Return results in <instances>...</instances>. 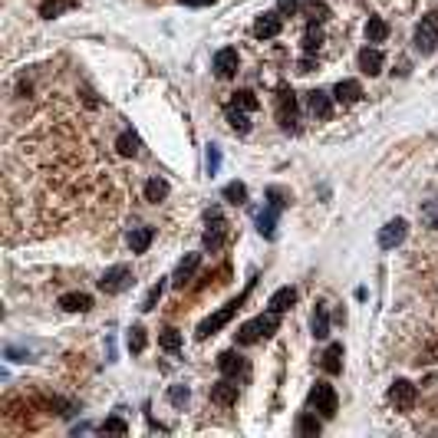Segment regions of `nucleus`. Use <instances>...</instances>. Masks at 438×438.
<instances>
[{"label":"nucleus","mask_w":438,"mask_h":438,"mask_svg":"<svg viewBox=\"0 0 438 438\" xmlns=\"http://www.w3.org/2000/svg\"><path fill=\"white\" fill-rule=\"evenodd\" d=\"M277 330H280V313L267 310V313H260V317H254V320H247L244 326L234 333V340L241 343V346H251V343L270 340Z\"/></svg>","instance_id":"nucleus-1"},{"label":"nucleus","mask_w":438,"mask_h":438,"mask_svg":"<svg viewBox=\"0 0 438 438\" xmlns=\"http://www.w3.org/2000/svg\"><path fill=\"white\" fill-rule=\"evenodd\" d=\"M244 300H247V290H244V293H241V297L227 300L225 307H221V310H218V313H211L208 320H201V323H198V333H194V336H198V340H208V336H214V333H218V330H225L227 323H231V320H234V317H237V310L244 307Z\"/></svg>","instance_id":"nucleus-2"},{"label":"nucleus","mask_w":438,"mask_h":438,"mask_svg":"<svg viewBox=\"0 0 438 438\" xmlns=\"http://www.w3.org/2000/svg\"><path fill=\"white\" fill-rule=\"evenodd\" d=\"M412 43H416V50L422 56L435 53V50H438V11H432V13H425V17H422V23L416 27V36H412Z\"/></svg>","instance_id":"nucleus-3"},{"label":"nucleus","mask_w":438,"mask_h":438,"mask_svg":"<svg viewBox=\"0 0 438 438\" xmlns=\"http://www.w3.org/2000/svg\"><path fill=\"white\" fill-rule=\"evenodd\" d=\"M132 287V267L128 264H112V267L99 277V290L106 297H116V293H126Z\"/></svg>","instance_id":"nucleus-4"},{"label":"nucleus","mask_w":438,"mask_h":438,"mask_svg":"<svg viewBox=\"0 0 438 438\" xmlns=\"http://www.w3.org/2000/svg\"><path fill=\"white\" fill-rule=\"evenodd\" d=\"M204 221H208V227H204V247L208 251H221L225 247V237H227V221H225V214L218 211V208H211V211L204 214Z\"/></svg>","instance_id":"nucleus-5"},{"label":"nucleus","mask_w":438,"mask_h":438,"mask_svg":"<svg viewBox=\"0 0 438 438\" xmlns=\"http://www.w3.org/2000/svg\"><path fill=\"white\" fill-rule=\"evenodd\" d=\"M297 96H293V89L290 86H280L277 89V122L280 128H287V132H297Z\"/></svg>","instance_id":"nucleus-6"},{"label":"nucleus","mask_w":438,"mask_h":438,"mask_svg":"<svg viewBox=\"0 0 438 438\" xmlns=\"http://www.w3.org/2000/svg\"><path fill=\"white\" fill-rule=\"evenodd\" d=\"M310 406L320 412L323 418H333L336 416V406H340V399H336V389L330 383H317L310 389Z\"/></svg>","instance_id":"nucleus-7"},{"label":"nucleus","mask_w":438,"mask_h":438,"mask_svg":"<svg viewBox=\"0 0 438 438\" xmlns=\"http://www.w3.org/2000/svg\"><path fill=\"white\" fill-rule=\"evenodd\" d=\"M237 66H241V56H237L234 46H225V50H218L211 60V69L218 79H231V76H237Z\"/></svg>","instance_id":"nucleus-8"},{"label":"nucleus","mask_w":438,"mask_h":438,"mask_svg":"<svg viewBox=\"0 0 438 438\" xmlns=\"http://www.w3.org/2000/svg\"><path fill=\"white\" fill-rule=\"evenodd\" d=\"M409 234V221L406 218H396V221H389L385 227H379V247L383 251H396Z\"/></svg>","instance_id":"nucleus-9"},{"label":"nucleus","mask_w":438,"mask_h":438,"mask_svg":"<svg viewBox=\"0 0 438 438\" xmlns=\"http://www.w3.org/2000/svg\"><path fill=\"white\" fill-rule=\"evenodd\" d=\"M280 30H284V13L280 11H267L260 13L254 20V36L257 40H274V36H280Z\"/></svg>","instance_id":"nucleus-10"},{"label":"nucleus","mask_w":438,"mask_h":438,"mask_svg":"<svg viewBox=\"0 0 438 438\" xmlns=\"http://www.w3.org/2000/svg\"><path fill=\"white\" fill-rule=\"evenodd\" d=\"M389 402L396 409H402V412H409V409L416 406V385L409 383V379H396V383L389 385Z\"/></svg>","instance_id":"nucleus-11"},{"label":"nucleus","mask_w":438,"mask_h":438,"mask_svg":"<svg viewBox=\"0 0 438 438\" xmlns=\"http://www.w3.org/2000/svg\"><path fill=\"white\" fill-rule=\"evenodd\" d=\"M198 267H201V254H185L182 260H178V267H175V277H171L175 290H185V287H188Z\"/></svg>","instance_id":"nucleus-12"},{"label":"nucleus","mask_w":438,"mask_h":438,"mask_svg":"<svg viewBox=\"0 0 438 438\" xmlns=\"http://www.w3.org/2000/svg\"><path fill=\"white\" fill-rule=\"evenodd\" d=\"M333 99L340 106H356L363 99V83L359 79H340V83L333 86Z\"/></svg>","instance_id":"nucleus-13"},{"label":"nucleus","mask_w":438,"mask_h":438,"mask_svg":"<svg viewBox=\"0 0 438 438\" xmlns=\"http://www.w3.org/2000/svg\"><path fill=\"white\" fill-rule=\"evenodd\" d=\"M218 369H221V376H227V379H241V376H247V359L237 350H227V353L218 356Z\"/></svg>","instance_id":"nucleus-14"},{"label":"nucleus","mask_w":438,"mask_h":438,"mask_svg":"<svg viewBox=\"0 0 438 438\" xmlns=\"http://www.w3.org/2000/svg\"><path fill=\"white\" fill-rule=\"evenodd\" d=\"M211 402L214 406H234L237 402V379H218V383L211 385Z\"/></svg>","instance_id":"nucleus-15"},{"label":"nucleus","mask_w":438,"mask_h":438,"mask_svg":"<svg viewBox=\"0 0 438 438\" xmlns=\"http://www.w3.org/2000/svg\"><path fill=\"white\" fill-rule=\"evenodd\" d=\"M307 109H310L317 119H330L333 116L330 93H323V89H310V93H307Z\"/></svg>","instance_id":"nucleus-16"},{"label":"nucleus","mask_w":438,"mask_h":438,"mask_svg":"<svg viewBox=\"0 0 438 438\" xmlns=\"http://www.w3.org/2000/svg\"><path fill=\"white\" fill-rule=\"evenodd\" d=\"M152 241H155V227H149V225L128 231V247H132V254H145L152 247Z\"/></svg>","instance_id":"nucleus-17"},{"label":"nucleus","mask_w":438,"mask_h":438,"mask_svg":"<svg viewBox=\"0 0 438 438\" xmlns=\"http://www.w3.org/2000/svg\"><path fill=\"white\" fill-rule=\"evenodd\" d=\"M383 53L376 50V46H366V50H359V69H363L366 76H379L383 73Z\"/></svg>","instance_id":"nucleus-18"},{"label":"nucleus","mask_w":438,"mask_h":438,"mask_svg":"<svg viewBox=\"0 0 438 438\" xmlns=\"http://www.w3.org/2000/svg\"><path fill=\"white\" fill-rule=\"evenodd\" d=\"M293 303H297V290H293V287L274 290V293H270V300H267V307H270L274 313H287Z\"/></svg>","instance_id":"nucleus-19"},{"label":"nucleus","mask_w":438,"mask_h":438,"mask_svg":"<svg viewBox=\"0 0 438 438\" xmlns=\"http://www.w3.org/2000/svg\"><path fill=\"white\" fill-rule=\"evenodd\" d=\"M60 307H63L66 313H86L89 307H93V297H89V293H79V290H73V293H63V297H60Z\"/></svg>","instance_id":"nucleus-20"},{"label":"nucleus","mask_w":438,"mask_h":438,"mask_svg":"<svg viewBox=\"0 0 438 438\" xmlns=\"http://www.w3.org/2000/svg\"><path fill=\"white\" fill-rule=\"evenodd\" d=\"M323 373L340 376L343 373V343H330L323 353Z\"/></svg>","instance_id":"nucleus-21"},{"label":"nucleus","mask_w":438,"mask_h":438,"mask_svg":"<svg viewBox=\"0 0 438 438\" xmlns=\"http://www.w3.org/2000/svg\"><path fill=\"white\" fill-rule=\"evenodd\" d=\"M310 330H313L317 340H326V336H330V310H326V303H317L313 320H310Z\"/></svg>","instance_id":"nucleus-22"},{"label":"nucleus","mask_w":438,"mask_h":438,"mask_svg":"<svg viewBox=\"0 0 438 438\" xmlns=\"http://www.w3.org/2000/svg\"><path fill=\"white\" fill-rule=\"evenodd\" d=\"M300 13H303V17H307L310 23L330 20V7H326L323 0H303V4H300Z\"/></svg>","instance_id":"nucleus-23"},{"label":"nucleus","mask_w":438,"mask_h":438,"mask_svg":"<svg viewBox=\"0 0 438 438\" xmlns=\"http://www.w3.org/2000/svg\"><path fill=\"white\" fill-rule=\"evenodd\" d=\"M277 218H280V208H270V204L257 214V231H260V237H274V231H277Z\"/></svg>","instance_id":"nucleus-24"},{"label":"nucleus","mask_w":438,"mask_h":438,"mask_svg":"<svg viewBox=\"0 0 438 438\" xmlns=\"http://www.w3.org/2000/svg\"><path fill=\"white\" fill-rule=\"evenodd\" d=\"M73 7H76L73 0H43V4H40V17H43V20H56V17L69 13Z\"/></svg>","instance_id":"nucleus-25"},{"label":"nucleus","mask_w":438,"mask_h":438,"mask_svg":"<svg viewBox=\"0 0 438 438\" xmlns=\"http://www.w3.org/2000/svg\"><path fill=\"white\" fill-rule=\"evenodd\" d=\"M168 192H171V188H168V182H165V178H159V175L145 182V201H152V204L165 201V198H168Z\"/></svg>","instance_id":"nucleus-26"},{"label":"nucleus","mask_w":438,"mask_h":438,"mask_svg":"<svg viewBox=\"0 0 438 438\" xmlns=\"http://www.w3.org/2000/svg\"><path fill=\"white\" fill-rule=\"evenodd\" d=\"M227 126L234 128L237 135H247V132H251V116H247L244 109L227 106Z\"/></svg>","instance_id":"nucleus-27"},{"label":"nucleus","mask_w":438,"mask_h":438,"mask_svg":"<svg viewBox=\"0 0 438 438\" xmlns=\"http://www.w3.org/2000/svg\"><path fill=\"white\" fill-rule=\"evenodd\" d=\"M221 198H225L227 204H247V185L244 182H227L225 188H221Z\"/></svg>","instance_id":"nucleus-28"},{"label":"nucleus","mask_w":438,"mask_h":438,"mask_svg":"<svg viewBox=\"0 0 438 438\" xmlns=\"http://www.w3.org/2000/svg\"><path fill=\"white\" fill-rule=\"evenodd\" d=\"M159 346L165 353H178V350H182V333L175 330V326H165V330L159 333Z\"/></svg>","instance_id":"nucleus-29"},{"label":"nucleus","mask_w":438,"mask_h":438,"mask_svg":"<svg viewBox=\"0 0 438 438\" xmlns=\"http://www.w3.org/2000/svg\"><path fill=\"white\" fill-rule=\"evenodd\" d=\"M385 36H389V23H385L383 17H369V23H366V40L383 43Z\"/></svg>","instance_id":"nucleus-30"},{"label":"nucleus","mask_w":438,"mask_h":438,"mask_svg":"<svg viewBox=\"0 0 438 438\" xmlns=\"http://www.w3.org/2000/svg\"><path fill=\"white\" fill-rule=\"evenodd\" d=\"M320 46H323L320 23H307V33H303V53H317Z\"/></svg>","instance_id":"nucleus-31"},{"label":"nucleus","mask_w":438,"mask_h":438,"mask_svg":"<svg viewBox=\"0 0 438 438\" xmlns=\"http://www.w3.org/2000/svg\"><path fill=\"white\" fill-rule=\"evenodd\" d=\"M116 149H119V155H139L142 142H139L135 132H122V135L116 139Z\"/></svg>","instance_id":"nucleus-32"},{"label":"nucleus","mask_w":438,"mask_h":438,"mask_svg":"<svg viewBox=\"0 0 438 438\" xmlns=\"http://www.w3.org/2000/svg\"><path fill=\"white\" fill-rule=\"evenodd\" d=\"M320 418H317V412H303V416L297 418V435H320Z\"/></svg>","instance_id":"nucleus-33"},{"label":"nucleus","mask_w":438,"mask_h":438,"mask_svg":"<svg viewBox=\"0 0 438 438\" xmlns=\"http://www.w3.org/2000/svg\"><path fill=\"white\" fill-rule=\"evenodd\" d=\"M126 343H128V353H142V350H145V343H149V336H145V326H142V323H135V326L128 330Z\"/></svg>","instance_id":"nucleus-34"},{"label":"nucleus","mask_w":438,"mask_h":438,"mask_svg":"<svg viewBox=\"0 0 438 438\" xmlns=\"http://www.w3.org/2000/svg\"><path fill=\"white\" fill-rule=\"evenodd\" d=\"M161 293H165V277H159V284H152V290L145 293V300H142V307H139V310H142V313L155 310V303L161 300Z\"/></svg>","instance_id":"nucleus-35"},{"label":"nucleus","mask_w":438,"mask_h":438,"mask_svg":"<svg viewBox=\"0 0 438 438\" xmlns=\"http://www.w3.org/2000/svg\"><path fill=\"white\" fill-rule=\"evenodd\" d=\"M231 106H234V109H244V112H254V109L260 106V102H257V96L251 93V89H241V93H234Z\"/></svg>","instance_id":"nucleus-36"},{"label":"nucleus","mask_w":438,"mask_h":438,"mask_svg":"<svg viewBox=\"0 0 438 438\" xmlns=\"http://www.w3.org/2000/svg\"><path fill=\"white\" fill-rule=\"evenodd\" d=\"M267 201H270V208H280V211H284V208H287L290 204V192H284V188H280V185H270L267 192Z\"/></svg>","instance_id":"nucleus-37"},{"label":"nucleus","mask_w":438,"mask_h":438,"mask_svg":"<svg viewBox=\"0 0 438 438\" xmlns=\"http://www.w3.org/2000/svg\"><path fill=\"white\" fill-rule=\"evenodd\" d=\"M188 399H192V389H188V385H171L168 389V402L175 409H185L188 406Z\"/></svg>","instance_id":"nucleus-38"},{"label":"nucleus","mask_w":438,"mask_h":438,"mask_svg":"<svg viewBox=\"0 0 438 438\" xmlns=\"http://www.w3.org/2000/svg\"><path fill=\"white\" fill-rule=\"evenodd\" d=\"M204 165H208V175H218L221 171V149L218 145H208V155H204Z\"/></svg>","instance_id":"nucleus-39"},{"label":"nucleus","mask_w":438,"mask_h":438,"mask_svg":"<svg viewBox=\"0 0 438 438\" xmlns=\"http://www.w3.org/2000/svg\"><path fill=\"white\" fill-rule=\"evenodd\" d=\"M418 214H422V221H425L428 227H435V231H438V198H435V201L422 204V211H418Z\"/></svg>","instance_id":"nucleus-40"},{"label":"nucleus","mask_w":438,"mask_h":438,"mask_svg":"<svg viewBox=\"0 0 438 438\" xmlns=\"http://www.w3.org/2000/svg\"><path fill=\"white\" fill-rule=\"evenodd\" d=\"M4 356H7V359H11V363H30V350H23V346H7V350H4Z\"/></svg>","instance_id":"nucleus-41"},{"label":"nucleus","mask_w":438,"mask_h":438,"mask_svg":"<svg viewBox=\"0 0 438 438\" xmlns=\"http://www.w3.org/2000/svg\"><path fill=\"white\" fill-rule=\"evenodd\" d=\"M99 432H116V435H126L128 425L122 422V418H106V422L99 425Z\"/></svg>","instance_id":"nucleus-42"},{"label":"nucleus","mask_w":438,"mask_h":438,"mask_svg":"<svg viewBox=\"0 0 438 438\" xmlns=\"http://www.w3.org/2000/svg\"><path fill=\"white\" fill-rule=\"evenodd\" d=\"M277 11L284 13V17H290V13L300 11V0H277Z\"/></svg>","instance_id":"nucleus-43"},{"label":"nucleus","mask_w":438,"mask_h":438,"mask_svg":"<svg viewBox=\"0 0 438 438\" xmlns=\"http://www.w3.org/2000/svg\"><path fill=\"white\" fill-rule=\"evenodd\" d=\"M178 4H185V7H211L214 0H178Z\"/></svg>","instance_id":"nucleus-44"}]
</instances>
